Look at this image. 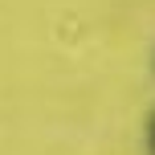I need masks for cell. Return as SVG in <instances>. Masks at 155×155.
<instances>
[{"mask_svg": "<svg viewBox=\"0 0 155 155\" xmlns=\"http://www.w3.org/2000/svg\"><path fill=\"white\" fill-rule=\"evenodd\" d=\"M147 147H151V155H155V114H151V123H147Z\"/></svg>", "mask_w": 155, "mask_h": 155, "instance_id": "1", "label": "cell"}]
</instances>
